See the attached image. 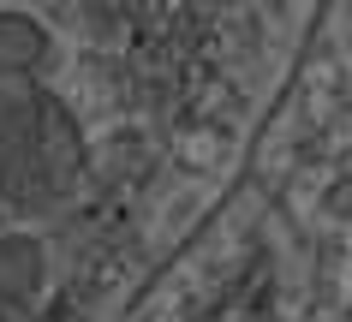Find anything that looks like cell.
I'll use <instances>...</instances> for the list:
<instances>
[{
	"label": "cell",
	"mask_w": 352,
	"mask_h": 322,
	"mask_svg": "<svg viewBox=\"0 0 352 322\" xmlns=\"http://www.w3.org/2000/svg\"><path fill=\"white\" fill-rule=\"evenodd\" d=\"M48 286V245L36 233H0V310H30Z\"/></svg>",
	"instance_id": "7a4b0ae2"
},
{
	"label": "cell",
	"mask_w": 352,
	"mask_h": 322,
	"mask_svg": "<svg viewBox=\"0 0 352 322\" xmlns=\"http://www.w3.org/2000/svg\"><path fill=\"white\" fill-rule=\"evenodd\" d=\"M48 24L19 12V6H0V84H24L48 66Z\"/></svg>",
	"instance_id": "3957f363"
},
{
	"label": "cell",
	"mask_w": 352,
	"mask_h": 322,
	"mask_svg": "<svg viewBox=\"0 0 352 322\" xmlns=\"http://www.w3.org/2000/svg\"><path fill=\"white\" fill-rule=\"evenodd\" d=\"M90 173V137L54 90L24 78L0 95V203L12 215H54Z\"/></svg>",
	"instance_id": "6da1fadb"
}]
</instances>
